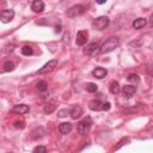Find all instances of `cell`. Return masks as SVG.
Masks as SVG:
<instances>
[{"label": "cell", "instance_id": "6da1fadb", "mask_svg": "<svg viewBox=\"0 0 153 153\" xmlns=\"http://www.w3.org/2000/svg\"><path fill=\"white\" fill-rule=\"evenodd\" d=\"M118 44H120V41L117 37H110L102 44V47L99 48V53L100 54H108V53L115 50L118 47Z\"/></svg>", "mask_w": 153, "mask_h": 153}, {"label": "cell", "instance_id": "7a4b0ae2", "mask_svg": "<svg viewBox=\"0 0 153 153\" xmlns=\"http://www.w3.org/2000/svg\"><path fill=\"white\" fill-rule=\"evenodd\" d=\"M91 124H92V120H91V117H85L84 120H81L79 123H78V133L80 134V135H86L88 131H90V129H91Z\"/></svg>", "mask_w": 153, "mask_h": 153}, {"label": "cell", "instance_id": "3957f363", "mask_svg": "<svg viewBox=\"0 0 153 153\" xmlns=\"http://www.w3.org/2000/svg\"><path fill=\"white\" fill-rule=\"evenodd\" d=\"M85 7L82 5H74L72 7H69L67 11H66V16L69 17V18H75L78 16H81L84 12H85Z\"/></svg>", "mask_w": 153, "mask_h": 153}, {"label": "cell", "instance_id": "277c9868", "mask_svg": "<svg viewBox=\"0 0 153 153\" xmlns=\"http://www.w3.org/2000/svg\"><path fill=\"white\" fill-rule=\"evenodd\" d=\"M108 25H109V18L105 16H100L92 22V26L97 30H104Z\"/></svg>", "mask_w": 153, "mask_h": 153}, {"label": "cell", "instance_id": "5b68a950", "mask_svg": "<svg viewBox=\"0 0 153 153\" xmlns=\"http://www.w3.org/2000/svg\"><path fill=\"white\" fill-rule=\"evenodd\" d=\"M57 66V60H50L49 62H47L42 68H39L37 71L38 74H44V73H50L51 71H54V68Z\"/></svg>", "mask_w": 153, "mask_h": 153}, {"label": "cell", "instance_id": "8992f818", "mask_svg": "<svg viewBox=\"0 0 153 153\" xmlns=\"http://www.w3.org/2000/svg\"><path fill=\"white\" fill-rule=\"evenodd\" d=\"M87 38H88L87 31H86V30H80V31H78V33H76V39H75V42H76L78 45H84V44L87 42Z\"/></svg>", "mask_w": 153, "mask_h": 153}, {"label": "cell", "instance_id": "52a82bcc", "mask_svg": "<svg viewBox=\"0 0 153 153\" xmlns=\"http://www.w3.org/2000/svg\"><path fill=\"white\" fill-rule=\"evenodd\" d=\"M14 17V11L13 10H4L0 14V18L2 20V23H8L10 20H12Z\"/></svg>", "mask_w": 153, "mask_h": 153}, {"label": "cell", "instance_id": "ba28073f", "mask_svg": "<svg viewBox=\"0 0 153 153\" xmlns=\"http://www.w3.org/2000/svg\"><path fill=\"white\" fill-rule=\"evenodd\" d=\"M135 92H136V86L135 85H126L122 88V93L127 98H130Z\"/></svg>", "mask_w": 153, "mask_h": 153}, {"label": "cell", "instance_id": "9c48e42d", "mask_svg": "<svg viewBox=\"0 0 153 153\" xmlns=\"http://www.w3.org/2000/svg\"><path fill=\"white\" fill-rule=\"evenodd\" d=\"M98 48H99L98 42H91V43H88V44L84 48V54H86V55H92Z\"/></svg>", "mask_w": 153, "mask_h": 153}, {"label": "cell", "instance_id": "30bf717a", "mask_svg": "<svg viewBox=\"0 0 153 153\" xmlns=\"http://www.w3.org/2000/svg\"><path fill=\"white\" fill-rule=\"evenodd\" d=\"M31 10L35 13H41L44 10V2L42 0H33L31 4Z\"/></svg>", "mask_w": 153, "mask_h": 153}, {"label": "cell", "instance_id": "8fae6325", "mask_svg": "<svg viewBox=\"0 0 153 153\" xmlns=\"http://www.w3.org/2000/svg\"><path fill=\"white\" fill-rule=\"evenodd\" d=\"M108 74V71L103 67H96L93 71H92V75L97 79H103L105 75Z\"/></svg>", "mask_w": 153, "mask_h": 153}, {"label": "cell", "instance_id": "7c38bea8", "mask_svg": "<svg viewBox=\"0 0 153 153\" xmlns=\"http://www.w3.org/2000/svg\"><path fill=\"white\" fill-rule=\"evenodd\" d=\"M71 117L73 118V120H76L78 117H80L81 115H82V109H81V106L80 105H74L72 109H71Z\"/></svg>", "mask_w": 153, "mask_h": 153}, {"label": "cell", "instance_id": "4fadbf2b", "mask_svg": "<svg viewBox=\"0 0 153 153\" xmlns=\"http://www.w3.org/2000/svg\"><path fill=\"white\" fill-rule=\"evenodd\" d=\"M29 110H30V108L27 105H25V104L14 105L13 109H12V111L16 112V114H26V112H29Z\"/></svg>", "mask_w": 153, "mask_h": 153}, {"label": "cell", "instance_id": "5bb4252c", "mask_svg": "<svg viewBox=\"0 0 153 153\" xmlns=\"http://www.w3.org/2000/svg\"><path fill=\"white\" fill-rule=\"evenodd\" d=\"M71 130H72V124H71L69 122L60 123V126H59V131H60L61 134H68Z\"/></svg>", "mask_w": 153, "mask_h": 153}, {"label": "cell", "instance_id": "9a60e30c", "mask_svg": "<svg viewBox=\"0 0 153 153\" xmlns=\"http://www.w3.org/2000/svg\"><path fill=\"white\" fill-rule=\"evenodd\" d=\"M90 109L93 110V111L103 110V103H102L99 99H93V100L90 103Z\"/></svg>", "mask_w": 153, "mask_h": 153}, {"label": "cell", "instance_id": "2e32d148", "mask_svg": "<svg viewBox=\"0 0 153 153\" xmlns=\"http://www.w3.org/2000/svg\"><path fill=\"white\" fill-rule=\"evenodd\" d=\"M146 24H147V20H146L145 18H137V19L134 20V23H133V27L139 30V29H142Z\"/></svg>", "mask_w": 153, "mask_h": 153}, {"label": "cell", "instance_id": "e0dca14e", "mask_svg": "<svg viewBox=\"0 0 153 153\" xmlns=\"http://www.w3.org/2000/svg\"><path fill=\"white\" fill-rule=\"evenodd\" d=\"M109 90H110V92H111L112 94H118V93H120V85H118V82L115 81V80H112V81L110 82Z\"/></svg>", "mask_w": 153, "mask_h": 153}, {"label": "cell", "instance_id": "ac0fdd59", "mask_svg": "<svg viewBox=\"0 0 153 153\" xmlns=\"http://www.w3.org/2000/svg\"><path fill=\"white\" fill-rule=\"evenodd\" d=\"M4 69H5L6 72L13 71V69H14V62H13V61H10V60L5 61V63H4Z\"/></svg>", "mask_w": 153, "mask_h": 153}, {"label": "cell", "instance_id": "d6986e66", "mask_svg": "<svg viewBox=\"0 0 153 153\" xmlns=\"http://www.w3.org/2000/svg\"><path fill=\"white\" fill-rule=\"evenodd\" d=\"M127 79H128V81L134 82L135 85L140 82V78H139V75H137V74H134V73H130V74L127 76Z\"/></svg>", "mask_w": 153, "mask_h": 153}, {"label": "cell", "instance_id": "ffe728a7", "mask_svg": "<svg viewBox=\"0 0 153 153\" xmlns=\"http://www.w3.org/2000/svg\"><path fill=\"white\" fill-rule=\"evenodd\" d=\"M37 88H38V91L44 92V91H47V90H48V84H47L44 80H41V81H38V82H37Z\"/></svg>", "mask_w": 153, "mask_h": 153}, {"label": "cell", "instance_id": "44dd1931", "mask_svg": "<svg viewBox=\"0 0 153 153\" xmlns=\"http://www.w3.org/2000/svg\"><path fill=\"white\" fill-rule=\"evenodd\" d=\"M32 53H33V50H32V48H31L30 45H24V47L22 48V54H23V55L29 56V55H32Z\"/></svg>", "mask_w": 153, "mask_h": 153}, {"label": "cell", "instance_id": "7402d4cb", "mask_svg": "<svg viewBox=\"0 0 153 153\" xmlns=\"http://www.w3.org/2000/svg\"><path fill=\"white\" fill-rule=\"evenodd\" d=\"M97 88H98L97 85L93 84V82H87V84H86V91H87V92H91V93H92V92H96Z\"/></svg>", "mask_w": 153, "mask_h": 153}, {"label": "cell", "instance_id": "603a6c76", "mask_svg": "<svg viewBox=\"0 0 153 153\" xmlns=\"http://www.w3.org/2000/svg\"><path fill=\"white\" fill-rule=\"evenodd\" d=\"M54 110H55V104H53V103L47 104V105L44 106V112H45V114H51Z\"/></svg>", "mask_w": 153, "mask_h": 153}, {"label": "cell", "instance_id": "cb8c5ba5", "mask_svg": "<svg viewBox=\"0 0 153 153\" xmlns=\"http://www.w3.org/2000/svg\"><path fill=\"white\" fill-rule=\"evenodd\" d=\"M129 141H130V140H129V137H124V139H122V140H121V141L118 142V145H117V146H116V147H115L114 149H116V151H117V149H120V148H121V147H122L123 145L128 143Z\"/></svg>", "mask_w": 153, "mask_h": 153}, {"label": "cell", "instance_id": "d4e9b609", "mask_svg": "<svg viewBox=\"0 0 153 153\" xmlns=\"http://www.w3.org/2000/svg\"><path fill=\"white\" fill-rule=\"evenodd\" d=\"M68 114H71V110H68V109H62V110L57 111V117H66Z\"/></svg>", "mask_w": 153, "mask_h": 153}, {"label": "cell", "instance_id": "484cf974", "mask_svg": "<svg viewBox=\"0 0 153 153\" xmlns=\"http://www.w3.org/2000/svg\"><path fill=\"white\" fill-rule=\"evenodd\" d=\"M33 152L35 153H45L47 152V147L45 146H36L35 148H33Z\"/></svg>", "mask_w": 153, "mask_h": 153}, {"label": "cell", "instance_id": "4316f807", "mask_svg": "<svg viewBox=\"0 0 153 153\" xmlns=\"http://www.w3.org/2000/svg\"><path fill=\"white\" fill-rule=\"evenodd\" d=\"M14 127H16V128H19V129H23L25 126H24V122H22V121H20V122H19V121H16V122H14Z\"/></svg>", "mask_w": 153, "mask_h": 153}, {"label": "cell", "instance_id": "83f0119b", "mask_svg": "<svg viewBox=\"0 0 153 153\" xmlns=\"http://www.w3.org/2000/svg\"><path fill=\"white\" fill-rule=\"evenodd\" d=\"M13 49H14V45H13V44H10V45H6V47H5L4 51H5V53H8V51H12Z\"/></svg>", "mask_w": 153, "mask_h": 153}, {"label": "cell", "instance_id": "f1b7e54d", "mask_svg": "<svg viewBox=\"0 0 153 153\" xmlns=\"http://www.w3.org/2000/svg\"><path fill=\"white\" fill-rule=\"evenodd\" d=\"M110 108H111V104H110L109 102H106V103H103V110L108 111V110H110Z\"/></svg>", "mask_w": 153, "mask_h": 153}, {"label": "cell", "instance_id": "f546056e", "mask_svg": "<svg viewBox=\"0 0 153 153\" xmlns=\"http://www.w3.org/2000/svg\"><path fill=\"white\" fill-rule=\"evenodd\" d=\"M81 143H82V145H81V146H79L78 151H82V149H84V147H85V146H88V143H90V142H88V141H82Z\"/></svg>", "mask_w": 153, "mask_h": 153}, {"label": "cell", "instance_id": "4dcf8cb0", "mask_svg": "<svg viewBox=\"0 0 153 153\" xmlns=\"http://www.w3.org/2000/svg\"><path fill=\"white\" fill-rule=\"evenodd\" d=\"M68 37H69V33H65V35H63V42H68V41H69Z\"/></svg>", "mask_w": 153, "mask_h": 153}, {"label": "cell", "instance_id": "1f68e13d", "mask_svg": "<svg viewBox=\"0 0 153 153\" xmlns=\"http://www.w3.org/2000/svg\"><path fill=\"white\" fill-rule=\"evenodd\" d=\"M55 32H56V33L61 32V25H56V26H55Z\"/></svg>", "mask_w": 153, "mask_h": 153}, {"label": "cell", "instance_id": "d6a6232c", "mask_svg": "<svg viewBox=\"0 0 153 153\" xmlns=\"http://www.w3.org/2000/svg\"><path fill=\"white\" fill-rule=\"evenodd\" d=\"M105 2H106V0H97V4H99V5H103Z\"/></svg>", "mask_w": 153, "mask_h": 153}, {"label": "cell", "instance_id": "836d02e7", "mask_svg": "<svg viewBox=\"0 0 153 153\" xmlns=\"http://www.w3.org/2000/svg\"><path fill=\"white\" fill-rule=\"evenodd\" d=\"M149 25H151V26H153V13H152L151 19H149Z\"/></svg>", "mask_w": 153, "mask_h": 153}, {"label": "cell", "instance_id": "e575fe53", "mask_svg": "<svg viewBox=\"0 0 153 153\" xmlns=\"http://www.w3.org/2000/svg\"><path fill=\"white\" fill-rule=\"evenodd\" d=\"M152 67H153V65H152Z\"/></svg>", "mask_w": 153, "mask_h": 153}]
</instances>
